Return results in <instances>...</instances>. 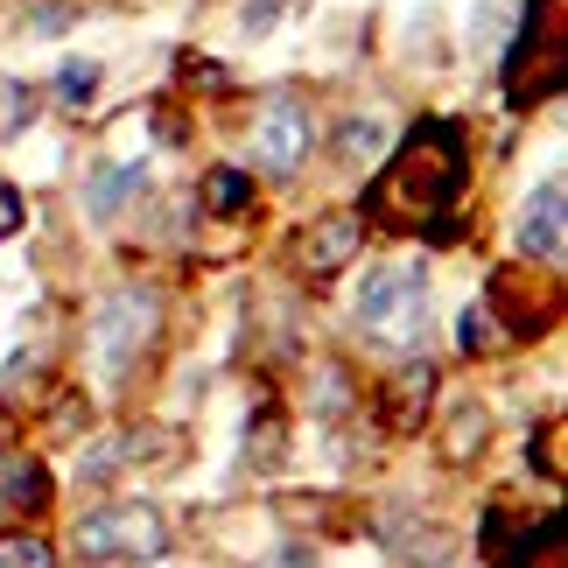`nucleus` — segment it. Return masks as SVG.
Masks as SVG:
<instances>
[{
  "label": "nucleus",
  "instance_id": "obj_1",
  "mask_svg": "<svg viewBox=\"0 0 568 568\" xmlns=\"http://www.w3.org/2000/svg\"><path fill=\"white\" fill-rule=\"evenodd\" d=\"M470 176V155H464V126L449 120H422L414 134L400 141V155L386 162V176L373 183L358 217H373L386 232H449V211L464 196Z\"/></svg>",
  "mask_w": 568,
  "mask_h": 568
},
{
  "label": "nucleus",
  "instance_id": "obj_2",
  "mask_svg": "<svg viewBox=\"0 0 568 568\" xmlns=\"http://www.w3.org/2000/svg\"><path fill=\"white\" fill-rule=\"evenodd\" d=\"M568 84V0H534L506 57V105H548Z\"/></svg>",
  "mask_w": 568,
  "mask_h": 568
},
{
  "label": "nucleus",
  "instance_id": "obj_3",
  "mask_svg": "<svg viewBox=\"0 0 568 568\" xmlns=\"http://www.w3.org/2000/svg\"><path fill=\"white\" fill-rule=\"evenodd\" d=\"M162 331V302L155 288H113L99 302V316H92V358H99V373L105 379H126L141 365V352L155 344Z\"/></svg>",
  "mask_w": 568,
  "mask_h": 568
},
{
  "label": "nucleus",
  "instance_id": "obj_4",
  "mask_svg": "<svg viewBox=\"0 0 568 568\" xmlns=\"http://www.w3.org/2000/svg\"><path fill=\"white\" fill-rule=\"evenodd\" d=\"M428 323V274L400 260V267H379L365 274V295H358V331L379 337V344H414Z\"/></svg>",
  "mask_w": 568,
  "mask_h": 568
},
{
  "label": "nucleus",
  "instance_id": "obj_5",
  "mask_svg": "<svg viewBox=\"0 0 568 568\" xmlns=\"http://www.w3.org/2000/svg\"><path fill=\"white\" fill-rule=\"evenodd\" d=\"M169 548V527L155 506H99L78 519V555L84 561H155Z\"/></svg>",
  "mask_w": 568,
  "mask_h": 568
},
{
  "label": "nucleus",
  "instance_id": "obj_6",
  "mask_svg": "<svg viewBox=\"0 0 568 568\" xmlns=\"http://www.w3.org/2000/svg\"><path fill=\"white\" fill-rule=\"evenodd\" d=\"M310 141H316V120L295 92H274L253 113V162L267 169V176H295L302 155H310Z\"/></svg>",
  "mask_w": 568,
  "mask_h": 568
},
{
  "label": "nucleus",
  "instance_id": "obj_7",
  "mask_svg": "<svg viewBox=\"0 0 568 568\" xmlns=\"http://www.w3.org/2000/svg\"><path fill=\"white\" fill-rule=\"evenodd\" d=\"M561 239H568V190H561V176H548L527 196V211H519V253L561 260Z\"/></svg>",
  "mask_w": 568,
  "mask_h": 568
},
{
  "label": "nucleus",
  "instance_id": "obj_8",
  "mask_svg": "<svg viewBox=\"0 0 568 568\" xmlns=\"http://www.w3.org/2000/svg\"><path fill=\"white\" fill-rule=\"evenodd\" d=\"M358 239H365V217H358V211H331V217H316L310 239H302V274L331 281L344 260H358Z\"/></svg>",
  "mask_w": 568,
  "mask_h": 568
},
{
  "label": "nucleus",
  "instance_id": "obj_9",
  "mask_svg": "<svg viewBox=\"0 0 568 568\" xmlns=\"http://www.w3.org/2000/svg\"><path fill=\"white\" fill-rule=\"evenodd\" d=\"M428 393H435V365L428 358H407L400 373L386 379V400H379L386 428L393 435H414V428H422V414H428Z\"/></svg>",
  "mask_w": 568,
  "mask_h": 568
},
{
  "label": "nucleus",
  "instance_id": "obj_10",
  "mask_svg": "<svg viewBox=\"0 0 568 568\" xmlns=\"http://www.w3.org/2000/svg\"><path fill=\"white\" fill-rule=\"evenodd\" d=\"M141 183H148V169H141V162H126V169H99V183L84 190V204H92V217H113L126 196H141Z\"/></svg>",
  "mask_w": 568,
  "mask_h": 568
},
{
  "label": "nucleus",
  "instance_id": "obj_11",
  "mask_svg": "<svg viewBox=\"0 0 568 568\" xmlns=\"http://www.w3.org/2000/svg\"><path fill=\"white\" fill-rule=\"evenodd\" d=\"M0 477H8V485H0V498H8V506H50V470H42L36 464V456H14V464L8 470H0Z\"/></svg>",
  "mask_w": 568,
  "mask_h": 568
},
{
  "label": "nucleus",
  "instance_id": "obj_12",
  "mask_svg": "<svg viewBox=\"0 0 568 568\" xmlns=\"http://www.w3.org/2000/svg\"><path fill=\"white\" fill-rule=\"evenodd\" d=\"M0 568H57V548L42 534L14 527V534H0Z\"/></svg>",
  "mask_w": 568,
  "mask_h": 568
},
{
  "label": "nucleus",
  "instance_id": "obj_13",
  "mask_svg": "<svg viewBox=\"0 0 568 568\" xmlns=\"http://www.w3.org/2000/svg\"><path fill=\"white\" fill-rule=\"evenodd\" d=\"M29 120H36V92L21 78H0V141H14Z\"/></svg>",
  "mask_w": 568,
  "mask_h": 568
},
{
  "label": "nucleus",
  "instance_id": "obj_14",
  "mask_svg": "<svg viewBox=\"0 0 568 568\" xmlns=\"http://www.w3.org/2000/svg\"><path fill=\"white\" fill-rule=\"evenodd\" d=\"M246 196H253V183L246 176H239V169H211V176H204V204L211 211H246Z\"/></svg>",
  "mask_w": 568,
  "mask_h": 568
},
{
  "label": "nucleus",
  "instance_id": "obj_15",
  "mask_svg": "<svg viewBox=\"0 0 568 568\" xmlns=\"http://www.w3.org/2000/svg\"><path fill=\"white\" fill-rule=\"evenodd\" d=\"M92 99H99V63H63L57 71V105L78 113V105H92Z\"/></svg>",
  "mask_w": 568,
  "mask_h": 568
},
{
  "label": "nucleus",
  "instance_id": "obj_16",
  "mask_svg": "<svg viewBox=\"0 0 568 568\" xmlns=\"http://www.w3.org/2000/svg\"><path fill=\"white\" fill-rule=\"evenodd\" d=\"M379 148H386V126H379V120H352V126L337 134V155H344V162H373Z\"/></svg>",
  "mask_w": 568,
  "mask_h": 568
},
{
  "label": "nucleus",
  "instance_id": "obj_17",
  "mask_svg": "<svg viewBox=\"0 0 568 568\" xmlns=\"http://www.w3.org/2000/svg\"><path fill=\"white\" fill-rule=\"evenodd\" d=\"M456 344H464V352H485V344H498V331H491V310H464V323H456Z\"/></svg>",
  "mask_w": 568,
  "mask_h": 568
},
{
  "label": "nucleus",
  "instance_id": "obj_18",
  "mask_svg": "<svg viewBox=\"0 0 568 568\" xmlns=\"http://www.w3.org/2000/svg\"><path fill=\"white\" fill-rule=\"evenodd\" d=\"M470 443L485 449V414H456V435L443 443V449H449V464H464V456H470Z\"/></svg>",
  "mask_w": 568,
  "mask_h": 568
},
{
  "label": "nucleus",
  "instance_id": "obj_19",
  "mask_svg": "<svg viewBox=\"0 0 568 568\" xmlns=\"http://www.w3.org/2000/svg\"><path fill=\"white\" fill-rule=\"evenodd\" d=\"M540 470L561 477V422H540Z\"/></svg>",
  "mask_w": 568,
  "mask_h": 568
},
{
  "label": "nucleus",
  "instance_id": "obj_20",
  "mask_svg": "<svg viewBox=\"0 0 568 568\" xmlns=\"http://www.w3.org/2000/svg\"><path fill=\"white\" fill-rule=\"evenodd\" d=\"M274 14H281V0H246V14H239V21H246V36H267Z\"/></svg>",
  "mask_w": 568,
  "mask_h": 568
},
{
  "label": "nucleus",
  "instance_id": "obj_21",
  "mask_svg": "<svg viewBox=\"0 0 568 568\" xmlns=\"http://www.w3.org/2000/svg\"><path fill=\"white\" fill-rule=\"evenodd\" d=\"M14 232H21V196L0 183V239H14Z\"/></svg>",
  "mask_w": 568,
  "mask_h": 568
},
{
  "label": "nucleus",
  "instance_id": "obj_22",
  "mask_svg": "<svg viewBox=\"0 0 568 568\" xmlns=\"http://www.w3.org/2000/svg\"><path fill=\"white\" fill-rule=\"evenodd\" d=\"M260 568H316V561H310V548H274Z\"/></svg>",
  "mask_w": 568,
  "mask_h": 568
}]
</instances>
